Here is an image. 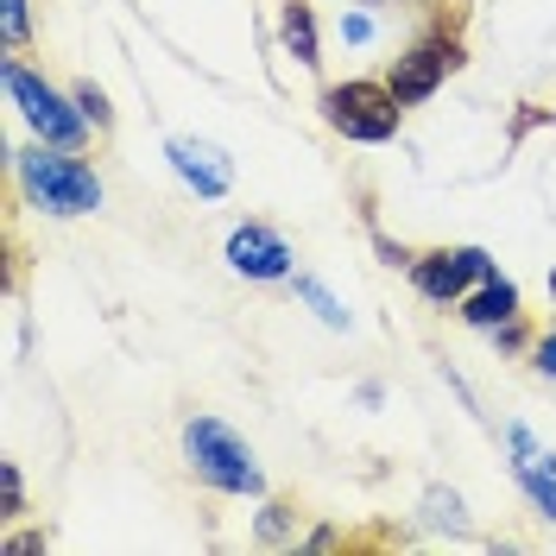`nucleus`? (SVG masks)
I'll return each mask as SVG.
<instances>
[{"instance_id": "1", "label": "nucleus", "mask_w": 556, "mask_h": 556, "mask_svg": "<svg viewBox=\"0 0 556 556\" xmlns=\"http://www.w3.org/2000/svg\"><path fill=\"white\" fill-rule=\"evenodd\" d=\"M20 177L51 215H89L102 208V177L70 152H20Z\"/></svg>"}, {"instance_id": "2", "label": "nucleus", "mask_w": 556, "mask_h": 556, "mask_svg": "<svg viewBox=\"0 0 556 556\" xmlns=\"http://www.w3.org/2000/svg\"><path fill=\"white\" fill-rule=\"evenodd\" d=\"M184 450H190V468L203 475V481L228 486V493H260V468H253V455L247 443L228 430V424H215V417H197L190 430H184Z\"/></svg>"}, {"instance_id": "3", "label": "nucleus", "mask_w": 556, "mask_h": 556, "mask_svg": "<svg viewBox=\"0 0 556 556\" xmlns=\"http://www.w3.org/2000/svg\"><path fill=\"white\" fill-rule=\"evenodd\" d=\"M329 121H336L348 139H386L399 127V96H392V89H374V83L329 89Z\"/></svg>"}, {"instance_id": "4", "label": "nucleus", "mask_w": 556, "mask_h": 556, "mask_svg": "<svg viewBox=\"0 0 556 556\" xmlns=\"http://www.w3.org/2000/svg\"><path fill=\"white\" fill-rule=\"evenodd\" d=\"M7 96L26 108V121H33L45 139H58V146H76V139H83V121H89V114H70L64 96H58V89H45L33 70L7 64Z\"/></svg>"}, {"instance_id": "5", "label": "nucleus", "mask_w": 556, "mask_h": 556, "mask_svg": "<svg viewBox=\"0 0 556 556\" xmlns=\"http://www.w3.org/2000/svg\"><path fill=\"white\" fill-rule=\"evenodd\" d=\"M450 64H455V45H417L412 58H399V70H392L386 89H392L399 102H424V96L443 83V70Z\"/></svg>"}, {"instance_id": "6", "label": "nucleus", "mask_w": 556, "mask_h": 556, "mask_svg": "<svg viewBox=\"0 0 556 556\" xmlns=\"http://www.w3.org/2000/svg\"><path fill=\"white\" fill-rule=\"evenodd\" d=\"M468 278H486V253H475V247H462V253H437V260H424L417 266V285H424V298H462V285Z\"/></svg>"}, {"instance_id": "7", "label": "nucleus", "mask_w": 556, "mask_h": 556, "mask_svg": "<svg viewBox=\"0 0 556 556\" xmlns=\"http://www.w3.org/2000/svg\"><path fill=\"white\" fill-rule=\"evenodd\" d=\"M228 260H235V273H247V278H278L291 266V247L278 241L273 228H241V235L228 241Z\"/></svg>"}, {"instance_id": "8", "label": "nucleus", "mask_w": 556, "mask_h": 556, "mask_svg": "<svg viewBox=\"0 0 556 556\" xmlns=\"http://www.w3.org/2000/svg\"><path fill=\"white\" fill-rule=\"evenodd\" d=\"M506 443H513V468H519V481H525V493L538 500V513H551L556 519V462L538 443H531V430H506Z\"/></svg>"}, {"instance_id": "9", "label": "nucleus", "mask_w": 556, "mask_h": 556, "mask_svg": "<svg viewBox=\"0 0 556 556\" xmlns=\"http://www.w3.org/2000/svg\"><path fill=\"white\" fill-rule=\"evenodd\" d=\"M172 165H177V177L184 184H197L203 197H222L228 190V159L215 152V146H203V139H172Z\"/></svg>"}, {"instance_id": "10", "label": "nucleus", "mask_w": 556, "mask_h": 556, "mask_svg": "<svg viewBox=\"0 0 556 556\" xmlns=\"http://www.w3.org/2000/svg\"><path fill=\"white\" fill-rule=\"evenodd\" d=\"M513 311H519V291H513L506 278H486V291H481V298H468V311H462V316L486 329V323H506Z\"/></svg>"}, {"instance_id": "11", "label": "nucleus", "mask_w": 556, "mask_h": 556, "mask_svg": "<svg viewBox=\"0 0 556 556\" xmlns=\"http://www.w3.org/2000/svg\"><path fill=\"white\" fill-rule=\"evenodd\" d=\"M285 45H291V51H298L304 64H316V26H311V13H304V7H298V13L285 20Z\"/></svg>"}, {"instance_id": "12", "label": "nucleus", "mask_w": 556, "mask_h": 556, "mask_svg": "<svg viewBox=\"0 0 556 556\" xmlns=\"http://www.w3.org/2000/svg\"><path fill=\"white\" fill-rule=\"evenodd\" d=\"M298 291H304V298H311L316 304V316H323V323H336V329H342L348 316L336 311V298H329V291H323V285H316V278H304V285H298Z\"/></svg>"}, {"instance_id": "13", "label": "nucleus", "mask_w": 556, "mask_h": 556, "mask_svg": "<svg viewBox=\"0 0 556 556\" xmlns=\"http://www.w3.org/2000/svg\"><path fill=\"white\" fill-rule=\"evenodd\" d=\"M76 108H83L89 121H108V102H102V89H76Z\"/></svg>"}, {"instance_id": "14", "label": "nucleus", "mask_w": 556, "mask_h": 556, "mask_svg": "<svg viewBox=\"0 0 556 556\" xmlns=\"http://www.w3.org/2000/svg\"><path fill=\"white\" fill-rule=\"evenodd\" d=\"M7 38H13V45L26 38V0H7Z\"/></svg>"}, {"instance_id": "15", "label": "nucleus", "mask_w": 556, "mask_h": 556, "mask_svg": "<svg viewBox=\"0 0 556 556\" xmlns=\"http://www.w3.org/2000/svg\"><path fill=\"white\" fill-rule=\"evenodd\" d=\"M342 38H348V45H361V38H374V20H361V13H348V20H342Z\"/></svg>"}, {"instance_id": "16", "label": "nucleus", "mask_w": 556, "mask_h": 556, "mask_svg": "<svg viewBox=\"0 0 556 556\" xmlns=\"http://www.w3.org/2000/svg\"><path fill=\"white\" fill-rule=\"evenodd\" d=\"M0 486H7V513H20V475H13V468H0Z\"/></svg>"}, {"instance_id": "17", "label": "nucleus", "mask_w": 556, "mask_h": 556, "mask_svg": "<svg viewBox=\"0 0 556 556\" xmlns=\"http://www.w3.org/2000/svg\"><path fill=\"white\" fill-rule=\"evenodd\" d=\"M538 367H544V374H556V336L544 348H538Z\"/></svg>"}, {"instance_id": "18", "label": "nucleus", "mask_w": 556, "mask_h": 556, "mask_svg": "<svg viewBox=\"0 0 556 556\" xmlns=\"http://www.w3.org/2000/svg\"><path fill=\"white\" fill-rule=\"evenodd\" d=\"M551 291H556V273H551Z\"/></svg>"}]
</instances>
